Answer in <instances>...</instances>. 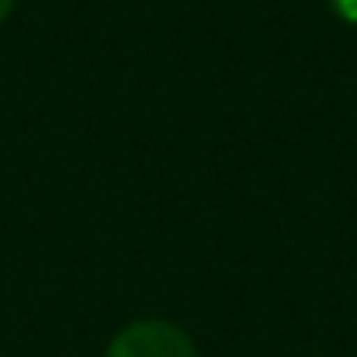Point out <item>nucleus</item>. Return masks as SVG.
<instances>
[{"label": "nucleus", "mask_w": 357, "mask_h": 357, "mask_svg": "<svg viewBox=\"0 0 357 357\" xmlns=\"http://www.w3.org/2000/svg\"><path fill=\"white\" fill-rule=\"evenodd\" d=\"M14 10V0H0V24L7 21V14Z\"/></svg>", "instance_id": "3"}, {"label": "nucleus", "mask_w": 357, "mask_h": 357, "mask_svg": "<svg viewBox=\"0 0 357 357\" xmlns=\"http://www.w3.org/2000/svg\"><path fill=\"white\" fill-rule=\"evenodd\" d=\"M330 7L337 10V17H344V21L357 24V0H330Z\"/></svg>", "instance_id": "2"}, {"label": "nucleus", "mask_w": 357, "mask_h": 357, "mask_svg": "<svg viewBox=\"0 0 357 357\" xmlns=\"http://www.w3.org/2000/svg\"><path fill=\"white\" fill-rule=\"evenodd\" d=\"M105 357H202L195 340L163 319H139L119 330Z\"/></svg>", "instance_id": "1"}]
</instances>
